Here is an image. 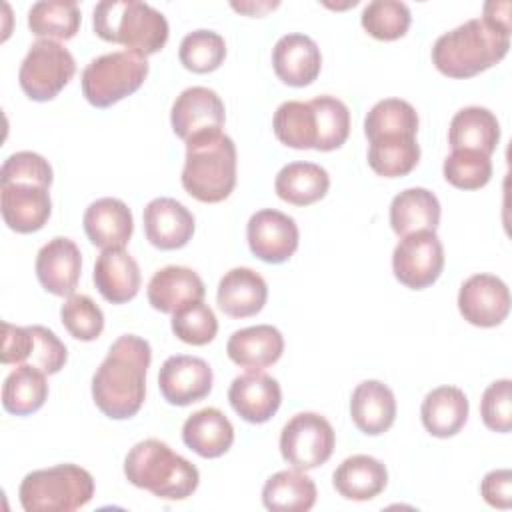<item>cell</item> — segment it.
<instances>
[{
    "label": "cell",
    "mask_w": 512,
    "mask_h": 512,
    "mask_svg": "<svg viewBox=\"0 0 512 512\" xmlns=\"http://www.w3.org/2000/svg\"><path fill=\"white\" fill-rule=\"evenodd\" d=\"M52 180H54V174L48 160L28 150L10 154L0 168V184L2 182H34L50 188Z\"/></svg>",
    "instance_id": "45"
},
{
    "label": "cell",
    "mask_w": 512,
    "mask_h": 512,
    "mask_svg": "<svg viewBox=\"0 0 512 512\" xmlns=\"http://www.w3.org/2000/svg\"><path fill=\"white\" fill-rule=\"evenodd\" d=\"M148 70V60L136 52L102 54L84 68L82 94L92 106L110 108L134 94L144 84Z\"/></svg>",
    "instance_id": "7"
},
{
    "label": "cell",
    "mask_w": 512,
    "mask_h": 512,
    "mask_svg": "<svg viewBox=\"0 0 512 512\" xmlns=\"http://www.w3.org/2000/svg\"><path fill=\"white\" fill-rule=\"evenodd\" d=\"M316 484L302 470H280L262 488V504L272 512H308L316 504Z\"/></svg>",
    "instance_id": "32"
},
{
    "label": "cell",
    "mask_w": 512,
    "mask_h": 512,
    "mask_svg": "<svg viewBox=\"0 0 512 512\" xmlns=\"http://www.w3.org/2000/svg\"><path fill=\"white\" fill-rule=\"evenodd\" d=\"M34 268L38 282L46 292L54 296H72L82 272L80 248L74 240L56 236L38 250Z\"/></svg>",
    "instance_id": "16"
},
{
    "label": "cell",
    "mask_w": 512,
    "mask_h": 512,
    "mask_svg": "<svg viewBox=\"0 0 512 512\" xmlns=\"http://www.w3.org/2000/svg\"><path fill=\"white\" fill-rule=\"evenodd\" d=\"M48 190V186L34 182H2L0 210L4 224L18 234L40 230L52 212Z\"/></svg>",
    "instance_id": "15"
},
{
    "label": "cell",
    "mask_w": 512,
    "mask_h": 512,
    "mask_svg": "<svg viewBox=\"0 0 512 512\" xmlns=\"http://www.w3.org/2000/svg\"><path fill=\"white\" fill-rule=\"evenodd\" d=\"M206 294L202 278L186 266H164L148 282L146 296L154 310L174 314L190 302L202 300Z\"/></svg>",
    "instance_id": "22"
},
{
    "label": "cell",
    "mask_w": 512,
    "mask_h": 512,
    "mask_svg": "<svg viewBox=\"0 0 512 512\" xmlns=\"http://www.w3.org/2000/svg\"><path fill=\"white\" fill-rule=\"evenodd\" d=\"M60 318L68 334L80 342H92L104 330V314L86 294L68 296L60 308Z\"/></svg>",
    "instance_id": "43"
},
{
    "label": "cell",
    "mask_w": 512,
    "mask_h": 512,
    "mask_svg": "<svg viewBox=\"0 0 512 512\" xmlns=\"http://www.w3.org/2000/svg\"><path fill=\"white\" fill-rule=\"evenodd\" d=\"M124 476L162 500H184L200 482L198 468L176 454L166 442L148 438L130 448L124 458Z\"/></svg>",
    "instance_id": "3"
},
{
    "label": "cell",
    "mask_w": 512,
    "mask_h": 512,
    "mask_svg": "<svg viewBox=\"0 0 512 512\" xmlns=\"http://www.w3.org/2000/svg\"><path fill=\"white\" fill-rule=\"evenodd\" d=\"M226 352L236 366L262 370L280 360L284 352V338L278 328L270 324H256L236 330L228 338Z\"/></svg>",
    "instance_id": "25"
},
{
    "label": "cell",
    "mask_w": 512,
    "mask_h": 512,
    "mask_svg": "<svg viewBox=\"0 0 512 512\" xmlns=\"http://www.w3.org/2000/svg\"><path fill=\"white\" fill-rule=\"evenodd\" d=\"M392 270L396 280L410 290L434 284L444 270V248L436 232L420 230L402 236L392 252Z\"/></svg>",
    "instance_id": "10"
},
{
    "label": "cell",
    "mask_w": 512,
    "mask_h": 512,
    "mask_svg": "<svg viewBox=\"0 0 512 512\" xmlns=\"http://www.w3.org/2000/svg\"><path fill=\"white\" fill-rule=\"evenodd\" d=\"M330 188L328 172L314 162H290L274 180L278 198L294 206H310L326 196Z\"/></svg>",
    "instance_id": "31"
},
{
    "label": "cell",
    "mask_w": 512,
    "mask_h": 512,
    "mask_svg": "<svg viewBox=\"0 0 512 512\" xmlns=\"http://www.w3.org/2000/svg\"><path fill=\"white\" fill-rule=\"evenodd\" d=\"M246 238L256 258L268 264H282L296 252L300 234L292 216L274 208H264L250 216Z\"/></svg>",
    "instance_id": "12"
},
{
    "label": "cell",
    "mask_w": 512,
    "mask_h": 512,
    "mask_svg": "<svg viewBox=\"0 0 512 512\" xmlns=\"http://www.w3.org/2000/svg\"><path fill=\"white\" fill-rule=\"evenodd\" d=\"M480 416L486 428L506 434L512 430V382L508 378L492 382L480 400Z\"/></svg>",
    "instance_id": "44"
},
{
    "label": "cell",
    "mask_w": 512,
    "mask_h": 512,
    "mask_svg": "<svg viewBox=\"0 0 512 512\" xmlns=\"http://www.w3.org/2000/svg\"><path fill=\"white\" fill-rule=\"evenodd\" d=\"M178 58L186 70L208 74L224 62L226 42L214 30H194L182 38Z\"/></svg>",
    "instance_id": "40"
},
{
    "label": "cell",
    "mask_w": 512,
    "mask_h": 512,
    "mask_svg": "<svg viewBox=\"0 0 512 512\" xmlns=\"http://www.w3.org/2000/svg\"><path fill=\"white\" fill-rule=\"evenodd\" d=\"M278 2H260V4H254V2H232V8L238 10V12H244V14H250V16H262L264 12L276 8Z\"/></svg>",
    "instance_id": "50"
},
{
    "label": "cell",
    "mask_w": 512,
    "mask_h": 512,
    "mask_svg": "<svg viewBox=\"0 0 512 512\" xmlns=\"http://www.w3.org/2000/svg\"><path fill=\"white\" fill-rule=\"evenodd\" d=\"M182 440L198 456L218 458L230 450L234 442V426L222 410L208 406L186 418Z\"/></svg>",
    "instance_id": "26"
},
{
    "label": "cell",
    "mask_w": 512,
    "mask_h": 512,
    "mask_svg": "<svg viewBox=\"0 0 512 512\" xmlns=\"http://www.w3.org/2000/svg\"><path fill=\"white\" fill-rule=\"evenodd\" d=\"M266 298V280L252 268H232L218 282L216 302L230 318L256 316L264 308Z\"/></svg>",
    "instance_id": "23"
},
{
    "label": "cell",
    "mask_w": 512,
    "mask_h": 512,
    "mask_svg": "<svg viewBox=\"0 0 512 512\" xmlns=\"http://www.w3.org/2000/svg\"><path fill=\"white\" fill-rule=\"evenodd\" d=\"M468 398L456 386H438L426 394L420 408V418L436 438H450L458 434L468 420Z\"/></svg>",
    "instance_id": "29"
},
{
    "label": "cell",
    "mask_w": 512,
    "mask_h": 512,
    "mask_svg": "<svg viewBox=\"0 0 512 512\" xmlns=\"http://www.w3.org/2000/svg\"><path fill=\"white\" fill-rule=\"evenodd\" d=\"M212 368L206 360L176 354L164 360L158 372V388L172 406H188L206 398L212 390Z\"/></svg>",
    "instance_id": "14"
},
{
    "label": "cell",
    "mask_w": 512,
    "mask_h": 512,
    "mask_svg": "<svg viewBox=\"0 0 512 512\" xmlns=\"http://www.w3.org/2000/svg\"><path fill=\"white\" fill-rule=\"evenodd\" d=\"M272 128L276 138L288 148L308 150L316 146V114L310 102H282L274 112Z\"/></svg>",
    "instance_id": "36"
},
{
    "label": "cell",
    "mask_w": 512,
    "mask_h": 512,
    "mask_svg": "<svg viewBox=\"0 0 512 512\" xmlns=\"http://www.w3.org/2000/svg\"><path fill=\"white\" fill-rule=\"evenodd\" d=\"M184 190L206 204L226 200L236 186V146L222 130L186 142L182 168Z\"/></svg>",
    "instance_id": "5"
},
{
    "label": "cell",
    "mask_w": 512,
    "mask_h": 512,
    "mask_svg": "<svg viewBox=\"0 0 512 512\" xmlns=\"http://www.w3.org/2000/svg\"><path fill=\"white\" fill-rule=\"evenodd\" d=\"M500 140V122L488 108L466 106L458 110L448 128L452 150H474L490 156Z\"/></svg>",
    "instance_id": "28"
},
{
    "label": "cell",
    "mask_w": 512,
    "mask_h": 512,
    "mask_svg": "<svg viewBox=\"0 0 512 512\" xmlns=\"http://www.w3.org/2000/svg\"><path fill=\"white\" fill-rule=\"evenodd\" d=\"M448 184L460 190H478L492 178L490 156L474 150H452L442 166Z\"/></svg>",
    "instance_id": "41"
},
{
    "label": "cell",
    "mask_w": 512,
    "mask_h": 512,
    "mask_svg": "<svg viewBox=\"0 0 512 512\" xmlns=\"http://www.w3.org/2000/svg\"><path fill=\"white\" fill-rule=\"evenodd\" d=\"M458 310L472 326H498L510 312L508 286L494 274H474L460 286Z\"/></svg>",
    "instance_id": "13"
},
{
    "label": "cell",
    "mask_w": 512,
    "mask_h": 512,
    "mask_svg": "<svg viewBox=\"0 0 512 512\" xmlns=\"http://www.w3.org/2000/svg\"><path fill=\"white\" fill-rule=\"evenodd\" d=\"M510 48V30L486 18H472L438 36L432 64L448 78H472L498 64Z\"/></svg>",
    "instance_id": "2"
},
{
    "label": "cell",
    "mask_w": 512,
    "mask_h": 512,
    "mask_svg": "<svg viewBox=\"0 0 512 512\" xmlns=\"http://www.w3.org/2000/svg\"><path fill=\"white\" fill-rule=\"evenodd\" d=\"M34 342H32V350L30 356L26 360V364L42 370L44 374H58L66 360H68V350L64 346V342L46 326H30Z\"/></svg>",
    "instance_id": "46"
},
{
    "label": "cell",
    "mask_w": 512,
    "mask_h": 512,
    "mask_svg": "<svg viewBox=\"0 0 512 512\" xmlns=\"http://www.w3.org/2000/svg\"><path fill=\"white\" fill-rule=\"evenodd\" d=\"M228 400L242 420L250 424H264L278 412L282 390L278 380L266 372L248 370L246 374L232 380L228 388Z\"/></svg>",
    "instance_id": "17"
},
{
    "label": "cell",
    "mask_w": 512,
    "mask_h": 512,
    "mask_svg": "<svg viewBox=\"0 0 512 512\" xmlns=\"http://www.w3.org/2000/svg\"><path fill=\"white\" fill-rule=\"evenodd\" d=\"M46 376L30 364H18L2 384L4 410L14 416H28L40 410L48 398Z\"/></svg>",
    "instance_id": "33"
},
{
    "label": "cell",
    "mask_w": 512,
    "mask_h": 512,
    "mask_svg": "<svg viewBox=\"0 0 512 512\" xmlns=\"http://www.w3.org/2000/svg\"><path fill=\"white\" fill-rule=\"evenodd\" d=\"M332 482L336 492L346 500L366 502L384 492L388 484L386 466L368 454H354L334 470Z\"/></svg>",
    "instance_id": "27"
},
{
    "label": "cell",
    "mask_w": 512,
    "mask_h": 512,
    "mask_svg": "<svg viewBox=\"0 0 512 512\" xmlns=\"http://www.w3.org/2000/svg\"><path fill=\"white\" fill-rule=\"evenodd\" d=\"M92 26L98 38L122 44L128 52H136L144 58L160 52L170 32L166 16L138 0L98 2L92 14Z\"/></svg>",
    "instance_id": "4"
},
{
    "label": "cell",
    "mask_w": 512,
    "mask_h": 512,
    "mask_svg": "<svg viewBox=\"0 0 512 512\" xmlns=\"http://www.w3.org/2000/svg\"><path fill=\"white\" fill-rule=\"evenodd\" d=\"M332 424L316 412L294 414L280 432V454L296 470L322 466L334 452Z\"/></svg>",
    "instance_id": "9"
},
{
    "label": "cell",
    "mask_w": 512,
    "mask_h": 512,
    "mask_svg": "<svg viewBox=\"0 0 512 512\" xmlns=\"http://www.w3.org/2000/svg\"><path fill=\"white\" fill-rule=\"evenodd\" d=\"M316 114V146L314 150L330 152L340 148L350 134V110L336 96H316L310 100Z\"/></svg>",
    "instance_id": "38"
},
{
    "label": "cell",
    "mask_w": 512,
    "mask_h": 512,
    "mask_svg": "<svg viewBox=\"0 0 512 512\" xmlns=\"http://www.w3.org/2000/svg\"><path fill=\"white\" fill-rule=\"evenodd\" d=\"M84 232L88 240L106 250V248H124L134 232V218L130 208L118 198H98L94 200L82 218Z\"/></svg>",
    "instance_id": "20"
},
{
    "label": "cell",
    "mask_w": 512,
    "mask_h": 512,
    "mask_svg": "<svg viewBox=\"0 0 512 512\" xmlns=\"http://www.w3.org/2000/svg\"><path fill=\"white\" fill-rule=\"evenodd\" d=\"M94 496V478L76 464H58L28 472L18 488L26 512H72Z\"/></svg>",
    "instance_id": "6"
},
{
    "label": "cell",
    "mask_w": 512,
    "mask_h": 512,
    "mask_svg": "<svg viewBox=\"0 0 512 512\" xmlns=\"http://www.w3.org/2000/svg\"><path fill=\"white\" fill-rule=\"evenodd\" d=\"M350 416L360 432L384 434L396 420L394 392L380 380L360 382L350 396Z\"/></svg>",
    "instance_id": "24"
},
{
    "label": "cell",
    "mask_w": 512,
    "mask_h": 512,
    "mask_svg": "<svg viewBox=\"0 0 512 512\" xmlns=\"http://www.w3.org/2000/svg\"><path fill=\"white\" fill-rule=\"evenodd\" d=\"M150 362L152 348L144 338L136 334L116 338L92 376L96 408L112 420L132 418L144 404Z\"/></svg>",
    "instance_id": "1"
},
{
    "label": "cell",
    "mask_w": 512,
    "mask_h": 512,
    "mask_svg": "<svg viewBox=\"0 0 512 512\" xmlns=\"http://www.w3.org/2000/svg\"><path fill=\"white\" fill-rule=\"evenodd\" d=\"M172 332L186 344L204 346L216 338L218 320L214 310L202 300L190 302L172 314Z\"/></svg>",
    "instance_id": "42"
},
{
    "label": "cell",
    "mask_w": 512,
    "mask_h": 512,
    "mask_svg": "<svg viewBox=\"0 0 512 512\" xmlns=\"http://www.w3.org/2000/svg\"><path fill=\"white\" fill-rule=\"evenodd\" d=\"M488 22L500 26V28H506L510 30V2H486L484 4V16Z\"/></svg>",
    "instance_id": "49"
},
{
    "label": "cell",
    "mask_w": 512,
    "mask_h": 512,
    "mask_svg": "<svg viewBox=\"0 0 512 512\" xmlns=\"http://www.w3.org/2000/svg\"><path fill=\"white\" fill-rule=\"evenodd\" d=\"M482 498L494 508H510L512 504V472L508 468L492 470L480 484Z\"/></svg>",
    "instance_id": "48"
},
{
    "label": "cell",
    "mask_w": 512,
    "mask_h": 512,
    "mask_svg": "<svg viewBox=\"0 0 512 512\" xmlns=\"http://www.w3.org/2000/svg\"><path fill=\"white\" fill-rule=\"evenodd\" d=\"M82 14L76 2L42 0L28 10V28L40 40H70L80 30Z\"/></svg>",
    "instance_id": "35"
},
{
    "label": "cell",
    "mask_w": 512,
    "mask_h": 512,
    "mask_svg": "<svg viewBox=\"0 0 512 512\" xmlns=\"http://www.w3.org/2000/svg\"><path fill=\"white\" fill-rule=\"evenodd\" d=\"M2 352L0 360L2 364H26L30 350H32V330L30 326H14L8 322H2Z\"/></svg>",
    "instance_id": "47"
},
{
    "label": "cell",
    "mask_w": 512,
    "mask_h": 512,
    "mask_svg": "<svg viewBox=\"0 0 512 512\" xmlns=\"http://www.w3.org/2000/svg\"><path fill=\"white\" fill-rule=\"evenodd\" d=\"M360 22L372 38L388 42L398 40L408 32L412 14L400 0H374L364 6Z\"/></svg>",
    "instance_id": "39"
},
{
    "label": "cell",
    "mask_w": 512,
    "mask_h": 512,
    "mask_svg": "<svg viewBox=\"0 0 512 512\" xmlns=\"http://www.w3.org/2000/svg\"><path fill=\"white\" fill-rule=\"evenodd\" d=\"M194 226L192 212L174 198L160 196L144 208V234L158 250L184 248L194 234Z\"/></svg>",
    "instance_id": "18"
},
{
    "label": "cell",
    "mask_w": 512,
    "mask_h": 512,
    "mask_svg": "<svg viewBox=\"0 0 512 512\" xmlns=\"http://www.w3.org/2000/svg\"><path fill=\"white\" fill-rule=\"evenodd\" d=\"M226 122V110L220 96L206 86H190L182 90L170 112L174 134L188 142L194 136L218 132Z\"/></svg>",
    "instance_id": "11"
},
{
    "label": "cell",
    "mask_w": 512,
    "mask_h": 512,
    "mask_svg": "<svg viewBox=\"0 0 512 512\" xmlns=\"http://www.w3.org/2000/svg\"><path fill=\"white\" fill-rule=\"evenodd\" d=\"M368 164L384 178H398L410 174L420 160V146L416 136L390 134L368 140Z\"/></svg>",
    "instance_id": "34"
},
{
    "label": "cell",
    "mask_w": 512,
    "mask_h": 512,
    "mask_svg": "<svg viewBox=\"0 0 512 512\" xmlns=\"http://www.w3.org/2000/svg\"><path fill=\"white\" fill-rule=\"evenodd\" d=\"M76 72L74 56L56 40H36L24 56L18 82L24 94L36 102H48L72 80Z\"/></svg>",
    "instance_id": "8"
},
{
    "label": "cell",
    "mask_w": 512,
    "mask_h": 512,
    "mask_svg": "<svg viewBox=\"0 0 512 512\" xmlns=\"http://www.w3.org/2000/svg\"><path fill=\"white\" fill-rule=\"evenodd\" d=\"M440 224V202L426 188H406L390 202V226L402 238L412 232L432 230Z\"/></svg>",
    "instance_id": "30"
},
{
    "label": "cell",
    "mask_w": 512,
    "mask_h": 512,
    "mask_svg": "<svg viewBox=\"0 0 512 512\" xmlns=\"http://www.w3.org/2000/svg\"><path fill=\"white\" fill-rule=\"evenodd\" d=\"M418 124V112L410 102L400 98H384L368 110L364 118V134L368 140L390 134L416 136Z\"/></svg>",
    "instance_id": "37"
},
{
    "label": "cell",
    "mask_w": 512,
    "mask_h": 512,
    "mask_svg": "<svg viewBox=\"0 0 512 512\" xmlns=\"http://www.w3.org/2000/svg\"><path fill=\"white\" fill-rule=\"evenodd\" d=\"M140 266L124 248H106L94 264V284L110 304H124L140 290Z\"/></svg>",
    "instance_id": "21"
},
{
    "label": "cell",
    "mask_w": 512,
    "mask_h": 512,
    "mask_svg": "<svg viewBox=\"0 0 512 512\" xmlns=\"http://www.w3.org/2000/svg\"><path fill=\"white\" fill-rule=\"evenodd\" d=\"M272 66L276 76L294 88L312 84L322 68L318 44L306 34H284L272 48Z\"/></svg>",
    "instance_id": "19"
}]
</instances>
